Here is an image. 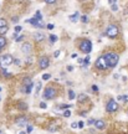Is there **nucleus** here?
<instances>
[{"label": "nucleus", "instance_id": "39", "mask_svg": "<svg viewBox=\"0 0 128 134\" xmlns=\"http://www.w3.org/2000/svg\"><path fill=\"white\" fill-rule=\"evenodd\" d=\"M81 21H82V23H87V16H82Z\"/></svg>", "mask_w": 128, "mask_h": 134}, {"label": "nucleus", "instance_id": "23", "mask_svg": "<svg viewBox=\"0 0 128 134\" xmlns=\"http://www.w3.org/2000/svg\"><path fill=\"white\" fill-rule=\"evenodd\" d=\"M41 18H42L41 12L40 11H36V14H35V19H36V20H41Z\"/></svg>", "mask_w": 128, "mask_h": 134}, {"label": "nucleus", "instance_id": "18", "mask_svg": "<svg viewBox=\"0 0 128 134\" xmlns=\"http://www.w3.org/2000/svg\"><path fill=\"white\" fill-rule=\"evenodd\" d=\"M19 108H20V109H28V106H26V103L25 102H20L19 103Z\"/></svg>", "mask_w": 128, "mask_h": 134}, {"label": "nucleus", "instance_id": "20", "mask_svg": "<svg viewBox=\"0 0 128 134\" xmlns=\"http://www.w3.org/2000/svg\"><path fill=\"white\" fill-rule=\"evenodd\" d=\"M75 97H76V93H75L72 89H71V91H68V98H70V99H73Z\"/></svg>", "mask_w": 128, "mask_h": 134}, {"label": "nucleus", "instance_id": "31", "mask_svg": "<svg viewBox=\"0 0 128 134\" xmlns=\"http://www.w3.org/2000/svg\"><path fill=\"white\" fill-rule=\"evenodd\" d=\"M71 128H72V129L78 128V123H77V122H76V123H72V124H71Z\"/></svg>", "mask_w": 128, "mask_h": 134}, {"label": "nucleus", "instance_id": "29", "mask_svg": "<svg viewBox=\"0 0 128 134\" xmlns=\"http://www.w3.org/2000/svg\"><path fill=\"white\" fill-rule=\"evenodd\" d=\"M64 115L66 117V118H68V117L71 115V112H70V111H65V112H64Z\"/></svg>", "mask_w": 128, "mask_h": 134}, {"label": "nucleus", "instance_id": "21", "mask_svg": "<svg viewBox=\"0 0 128 134\" xmlns=\"http://www.w3.org/2000/svg\"><path fill=\"white\" fill-rule=\"evenodd\" d=\"M8 30H9L8 26H5V27H0V34H1V35H4V34L8 32Z\"/></svg>", "mask_w": 128, "mask_h": 134}, {"label": "nucleus", "instance_id": "34", "mask_svg": "<svg viewBox=\"0 0 128 134\" xmlns=\"http://www.w3.org/2000/svg\"><path fill=\"white\" fill-rule=\"evenodd\" d=\"M116 1H117V0H108V3L111 4V6H113V5H116Z\"/></svg>", "mask_w": 128, "mask_h": 134}, {"label": "nucleus", "instance_id": "26", "mask_svg": "<svg viewBox=\"0 0 128 134\" xmlns=\"http://www.w3.org/2000/svg\"><path fill=\"white\" fill-rule=\"evenodd\" d=\"M40 89H41V83H37L36 84V91H35V93H39V92H40Z\"/></svg>", "mask_w": 128, "mask_h": 134}, {"label": "nucleus", "instance_id": "22", "mask_svg": "<svg viewBox=\"0 0 128 134\" xmlns=\"http://www.w3.org/2000/svg\"><path fill=\"white\" fill-rule=\"evenodd\" d=\"M118 101H123V102H126V101H128V97L127 96H118Z\"/></svg>", "mask_w": 128, "mask_h": 134}, {"label": "nucleus", "instance_id": "53", "mask_svg": "<svg viewBox=\"0 0 128 134\" xmlns=\"http://www.w3.org/2000/svg\"><path fill=\"white\" fill-rule=\"evenodd\" d=\"M0 51H1V49H0Z\"/></svg>", "mask_w": 128, "mask_h": 134}, {"label": "nucleus", "instance_id": "17", "mask_svg": "<svg viewBox=\"0 0 128 134\" xmlns=\"http://www.w3.org/2000/svg\"><path fill=\"white\" fill-rule=\"evenodd\" d=\"M78 102H83V101H87V96L86 94H80V96L77 97Z\"/></svg>", "mask_w": 128, "mask_h": 134}, {"label": "nucleus", "instance_id": "11", "mask_svg": "<svg viewBox=\"0 0 128 134\" xmlns=\"http://www.w3.org/2000/svg\"><path fill=\"white\" fill-rule=\"evenodd\" d=\"M26 122H28V119H26V117H17L16 120H15V123L17 125H25Z\"/></svg>", "mask_w": 128, "mask_h": 134}, {"label": "nucleus", "instance_id": "10", "mask_svg": "<svg viewBox=\"0 0 128 134\" xmlns=\"http://www.w3.org/2000/svg\"><path fill=\"white\" fill-rule=\"evenodd\" d=\"M31 51H32L31 44H30V42H25V44L23 45V52L26 54V55H29L30 52H31Z\"/></svg>", "mask_w": 128, "mask_h": 134}, {"label": "nucleus", "instance_id": "12", "mask_svg": "<svg viewBox=\"0 0 128 134\" xmlns=\"http://www.w3.org/2000/svg\"><path fill=\"white\" fill-rule=\"evenodd\" d=\"M32 83V81L30 77H25V78L23 80V87H28V86H30Z\"/></svg>", "mask_w": 128, "mask_h": 134}, {"label": "nucleus", "instance_id": "52", "mask_svg": "<svg viewBox=\"0 0 128 134\" xmlns=\"http://www.w3.org/2000/svg\"><path fill=\"white\" fill-rule=\"evenodd\" d=\"M0 91H1V88H0Z\"/></svg>", "mask_w": 128, "mask_h": 134}, {"label": "nucleus", "instance_id": "42", "mask_svg": "<svg viewBox=\"0 0 128 134\" xmlns=\"http://www.w3.org/2000/svg\"><path fill=\"white\" fill-rule=\"evenodd\" d=\"M60 108H62V109H67V108H70V106H67V104H65V106H61Z\"/></svg>", "mask_w": 128, "mask_h": 134}, {"label": "nucleus", "instance_id": "6", "mask_svg": "<svg viewBox=\"0 0 128 134\" xmlns=\"http://www.w3.org/2000/svg\"><path fill=\"white\" fill-rule=\"evenodd\" d=\"M96 67L98 68V70H106V68L108 67V65L107 62H106V58H104V56H101V57H98L96 60Z\"/></svg>", "mask_w": 128, "mask_h": 134}, {"label": "nucleus", "instance_id": "36", "mask_svg": "<svg viewBox=\"0 0 128 134\" xmlns=\"http://www.w3.org/2000/svg\"><path fill=\"white\" fill-rule=\"evenodd\" d=\"M54 27H55V25H54V24H48V25H47V29H48V30H52Z\"/></svg>", "mask_w": 128, "mask_h": 134}, {"label": "nucleus", "instance_id": "45", "mask_svg": "<svg viewBox=\"0 0 128 134\" xmlns=\"http://www.w3.org/2000/svg\"><path fill=\"white\" fill-rule=\"evenodd\" d=\"M117 9H118V6H117V5H113V6H112V10H113V11H116Z\"/></svg>", "mask_w": 128, "mask_h": 134}, {"label": "nucleus", "instance_id": "38", "mask_svg": "<svg viewBox=\"0 0 128 134\" xmlns=\"http://www.w3.org/2000/svg\"><path fill=\"white\" fill-rule=\"evenodd\" d=\"M32 132V127L31 125H28V130H26V133H31Z\"/></svg>", "mask_w": 128, "mask_h": 134}, {"label": "nucleus", "instance_id": "7", "mask_svg": "<svg viewBox=\"0 0 128 134\" xmlns=\"http://www.w3.org/2000/svg\"><path fill=\"white\" fill-rule=\"evenodd\" d=\"M44 97L46 99H52L56 97V89L54 87H47L45 91H44Z\"/></svg>", "mask_w": 128, "mask_h": 134}, {"label": "nucleus", "instance_id": "15", "mask_svg": "<svg viewBox=\"0 0 128 134\" xmlns=\"http://www.w3.org/2000/svg\"><path fill=\"white\" fill-rule=\"evenodd\" d=\"M6 45V40H5V37L4 36H0V49H3L4 46Z\"/></svg>", "mask_w": 128, "mask_h": 134}, {"label": "nucleus", "instance_id": "33", "mask_svg": "<svg viewBox=\"0 0 128 134\" xmlns=\"http://www.w3.org/2000/svg\"><path fill=\"white\" fill-rule=\"evenodd\" d=\"M78 123V128H83L85 127V122H77Z\"/></svg>", "mask_w": 128, "mask_h": 134}, {"label": "nucleus", "instance_id": "32", "mask_svg": "<svg viewBox=\"0 0 128 134\" xmlns=\"http://www.w3.org/2000/svg\"><path fill=\"white\" fill-rule=\"evenodd\" d=\"M46 107H47V106H46V103H44V102L40 103V108H42V109H46Z\"/></svg>", "mask_w": 128, "mask_h": 134}, {"label": "nucleus", "instance_id": "8", "mask_svg": "<svg viewBox=\"0 0 128 134\" xmlns=\"http://www.w3.org/2000/svg\"><path fill=\"white\" fill-rule=\"evenodd\" d=\"M48 65H50V60H48V57H46V56H42V57H40V60H39V66H40L42 70L47 68Z\"/></svg>", "mask_w": 128, "mask_h": 134}, {"label": "nucleus", "instance_id": "16", "mask_svg": "<svg viewBox=\"0 0 128 134\" xmlns=\"http://www.w3.org/2000/svg\"><path fill=\"white\" fill-rule=\"evenodd\" d=\"M77 19H78V12H75V14H73L72 16H70V20H71L72 23H76Z\"/></svg>", "mask_w": 128, "mask_h": 134}, {"label": "nucleus", "instance_id": "50", "mask_svg": "<svg viewBox=\"0 0 128 134\" xmlns=\"http://www.w3.org/2000/svg\"><path fill=\"white\" fill-rule=\"evenodd\" d=\"M11 20H12V21H14V23H16V21H17V18H12Z\"/></svg>", "mask_w": 128, "mask_h": 134}, {"label": "nucleus", "instance_id": "47", "mask_svg": "<svg viewBox=\"0 0 128 134\" xmlns=\"http://www.w3.org/2000/svg\"><path fill=\"white\" fill-rule=\"evenodd\" d=\"M71 57H72V58H76V57H77V54H72Z\"/></svg>", "mask_w": 128, "mask_h": 134}, {"label": "nucleus", "instance_id": "19", "mask_svg": "<svg viewBox=\"0 0 128 134\" xmlns=\"http://www.w3.org/2000/svg\"><path fill=\"white\" fill-rule=\"evenodd\" d=\"M5 26H8L6 20L5 19H0V27H5Z\"/></svg>", "mask_w": 128, "mask_h": 134}, {"label": "nucleus", "instance_id": "48", "mask_svg": "<svg viewBox=\"0 0 128 134\" xmlns=\"http://www.w3.org/2000/svg\"><path fill=\"white\" fill-rule=\"evenodd\" d=\"M72 70H73L72 66H68V67H67V71H72Z\"/></svg>", "mask_w": 128, "mask_h": 134}, {"label": "nucleus", "instance_id": "3", "mask_svg": "<svg viewBox=\"0 0 128 134\" xmlns=\"http://www.w3.org/2000/svg\"><path fill=\"white\" fill-rule=\"evenodd\" d=\"M80 50L85 54H90L92 50V42L90 40H82L80 44Z\"/></svg>", "mask_w": 128, "mask_h": 134}, {"label": "nucleus", "instance_id": "35", "mask_svg": "<svg viewBox=\"0 0 128 134\" xmlns=\"http://www.w3.org/2000/svg\"><path fill=\"white\" fill-rule=\"evenodd\" d=\"M21 30H23V27H21V26H16L15 27V32H20Z\"/></svg>", "mask_w": 128, "mask_h": 134}, {"label": "nucleus", "instance_id": "9", "mask_svg": "<svg viewBox=\"0 0 128 134\" xmlns=\"http://www.w3.org/2000/svg\"><path fill=\"white\" fill-rule=\"evenodd\" d=\"M28 23H30L34 27H44V23H42V20H36L35 18L28 20Z\"/></svg>", "mask_w": 128, "mask_h": 134}, {"label": "nucleus", "instance_id": "2", "mask_svg": "<svg viewBox=\"0 0 128 134\" xmlns=\"http://www.w3.org/2000/svg\"><path fill=\"white\" fill-rule=\"evenodd\" d=\"M118 34H120V30H118V27H117L114 24L109 25V26L107 27V31H106V35H107L108 37H111V38L117 37Z\"/></svg>", "mask_w": 128, "mask_h": 134}, {"label": "nucleus", "instance_id": "4", "mask_svg": "<svg viewBox=\"0 0 128 134\" xmlns=\"http://www.w3.org/2000/svg\"><path fill=\"white\" fill-rule=\"evenodd\" d=\"M12 61H14V58H12L11 55L3 56V57H0V67L5 68V67H8V66H10V65L12 63Z\"/></svg>", "mask_w": 128, "mask_h": 134}, {"label": "nucleus", "instance_id": "49", "mask_svg": "<svg viewBox=\"0 0 128 134\" xmlns=\"http://www.w3.org/2000/svg\"><path fill=\"white\" fill-rule=\"evenodd\" d=\"M12 37H14V38H17V32H15L14 35H12Z\"/></svg>", "mask_w": 128, "mask_h": 134}, {"label": "nucleus", "instance_id": "1", "mask_svg": "<svg viewBox=\"0 0 128 134\" xmlns=\"http://www.w3.org/2000/svg\"><path fill=\"white\" fill-rule=\"evenodd\" d=\"M104 58H106V62H107L108 67H116L118 63V60H120L118 55L114 52H107L104 55Z\"/></svg>", "mask_w": 128, "mask_h": 134}, {"label": "nucleus", "instance_id": "51", "mask_svg": "<svg viewBox=\"0 0 128 134\" xmlns=\"http://www.w3.org/2000/svg\"><path fill=\"white\" fill-rule=\"evenodd\" d=\"M20 134H26V133H25V132H21V133H20Z\"/></svg>", "mask_w": 128, "mask_h": 134}, {"label": "nucleus", "instance_id": "40", "mask_svg": "<svg viewBox=\"0 0 128 134\" xmlns=\"http://www.w3.org/2000/svg\"><path fill=\"white\" fill-rule=\"evenodd\" d=\"M56 1V0H45V3H47V4H54Z\"/></svg>", "mask_w": 128, "mask_h": 134}, {"label": "nucleus", "instance_id": "30", "mask_svg": "<svg viewBox=\"0 0 128 134\" xmlns=\"http://www.w3.org/2000/svg\"><path fill=\"white\" fill-rule=\"evenodd\" d=\"M48 130L55 132V130H57V127H55V125H50V127H48Z\"/></svg>", "mask_w": 128, "mask_h": 134}, {"label": "nucleus", "instance_id": "37", "mask_svg": "<svg viewBox=\"0 0 128 134\" xmlns=\"http://www.w3.org/2000/svg\"><path fill=\"white\" fill-rule=\"evenodd\" d=\"M23 40H24V36L21 35V36H19V37L16 38V42H20V41H23Z\"/></svg>", "mask_w": 128, "mask_h": 134}, {"label": "nucleus", "instance_id": "46", "mask_svg": "<svg viewBox=\"0 0 128 134\" xmlns=\"http://www.w3.org/2000/svg\"><path fill=\"white\" fill-rule=\"evenodd\" d=\"M80 115H81V117H85V115H86V112H81Z\"/></svg>", "mask_w": 128, "mask_h": 134}, {"label": "nucleus", "instance_id": "5", "mask_svg": "<svg viewBox=\"0 0 128 134\" xmlns=\"http://www.w3.org/2000/svg\"><path fill=\"white\" fill-rule=\"evenodd\" d=\"M117 109H118V103L114 99H109L107 106H106V111L109 112V113H113V112H117Z\"/></svg>", "mask_w": 128, "mask_h": 134}, {"label": "nucleus", "instance_id": "14", "mask_svg": "<svg viewBox=\"0 0 128 134\" xmlns=\"http://www.w3.org/2000/svg\"><path fill=\"white\" fill-rule=\"evenodd\" d=\"M42 40H44V34H41V32H36V34H35V41L40 42Z\"/></svg>", "mask_w": 128, "mask_h": 134}, {"label": "nucleus", "instance_id": "43", "mask_svg": "<svg viewBox=\"0 0 128 134\" xmlns=\"http://www.w3.org/2000/svg\"><path fill=\"white\" fill-rule=\"evenodd\" d=\"M14 62H15V65L19 66V65H20V60H14Z\"/></svg>", "mask_w": 128, "mask_h": 134}, {"label": "nucleus", "instance_id": "25", "mask_svg": "<svg viewBox=\"0 0 128 134\" xmlns=\"http://www.w3.org/2000/svg\"><path fill=\"white\" fill-rule=\"evenodd\" d=\"M50 78H51V75H48V73H46V75L42 76V80L44 81H47V80H50Z\"/></svg>", "mask_w": 128, "mask_h": 134}, {"label": "nucleus", "instance_id": "24", "mask_svg": "<svg viewBox=\"0 0 128 134\" xmlns=\"http://www.w3.org/2000/svg\"><path fill=\"white\" fill-rule=\"evenodd\" d=\"M50 41H51V44H54V42H56V41H57V36H55V35H51V36H50Z\"/></svg>", "mask_w": 128, "mask_h": 134}, {"label": "nucleus", "instance_id": "27", "mask_svg": "<svg viewBox=\"0 0 128 134\" xmlns=\"http://www.w3.org/2000/svg\"><path fill=\"white\" fill-rule=\"evenodd\" d=\"M88 62H90V58H88V57H86L85 60H83L82 65H83V66H87V65H88Z\"/></svg>", "mask_w": 128, "mask_h": 134}, {"label": "nucleus", "instance_id": "44", "mask_svg": "<svg viewBox=\"0 0 128 134\" xmlns=\"http://www.w3.org/2000/svg\"><path fill=\"white\" fill-rule=\"evenodd\" d=\"M92 89H93L95 92H97V91H98V88H97V86H92Z\"/></svg>", "mask_w": 128, "mask_h": 134}, {"label": "nucleus", "instance_id": "28", "mask_svg": "<svg viewBox=\"0 0 128 134\" xmlns=\"http://www.w3.org/2000/svg\"><path fill=\"white\" fill-rule=\"evenodd\" d=\"M87 124H90V125H92V124H96V119H88V122H87Z\"/></svg>", "mask_w": 128, "mask_h": 134}, {"label": "nucleus", "instance_id": "41", "mask_svg": "<svg viewBox=\"0 0 128 134\" xmlns=\"http://www.w3.org/2000/svg\"><path fill=\"white\" fill-rule=\"evenodd\" d=\"M54 56H55V57H59V56H60V51H59V50H57V51H55Z\"/></svg>", "mask_w": 128, "mask_h": 134}, {"label": "nucleus", "instance_id": "13", "mask_svg": "<svg viewBox=\"0 0 128 134\" xmlns=\"http://www.w3.org/2000/svg\"><path fill=\"white\" fill-rule=\"evenodd\" d=\"M95 127H96L97 129H103V128L106 127V124H104V122H103V120H96Z\"/></svg>", "mask_w": 128, "mask_h": 134}]
</instances>
